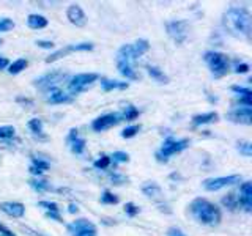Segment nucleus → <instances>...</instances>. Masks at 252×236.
<instances>
[{
  "instance_id": "423d86ee",
  "label": "nucleus",
  "mask_w": 252,
  "mask_h": 236,
  "mask_svg": "<svg viewBox=\"0 0 252 236\" xmlns=\"http://www.w3.org/2000/svg\"><path fill=\"white\" fill-rule=\"evenodd\" d=\"M68 77V73L63 69H55V71H51V73H46L43 74L41 77H38L33 81V85L38 87V88L41 90H46L49 91L51 88H55L60 82H63L65 79Z\"/></svg>"
},
{
  "instance_id": "c85d7f7f",
  "label": "nucleus",
  "mask_w": 252,
  "mask_h": 236,
  "mask_svg": "<svg viewBox=\"0 0 252 236\" xmlns=\"http://www.w3.org/2000/svg\"><path fill=\"white\" fill-rule=\"evenodd\" d=\"M132 49H134V52H136V55H137V59L139 57H142L148 49H150V43H148V39H137L136 43L132 44Z\"/></svg>"
},
{
  "instance_id": "58836bf2",
  "label": "nucleus",
  "mask_w": 252,
  "mask_h": 236,
  "mask_svg": "<svg viewBox=\"0 0 252 236\" xmlns=\"http://www.w3.org/2000/svg\"><path fill=\"white\" fill-rule=\"evenodd\" d=\"M249 69H251V68H249L248 63L238 61V60H235V61H233V71H235L236 74H246Z\"/></svg>"
},
{
  "instance_id": "9b49d317",
  "label": "nucleus",
  "mask_w": 252,
  "mask_h": 236,
  "mask_svg": "<svg viewBox=\"0 0 252 236\" xmlns=\"http://www.w3.org/2000/svg\"><path fill=\"white\" fill-rule=\"evenodd\" d=\"M93 44L92 43H79V44H69L66 47H63V49H59V51H55L52 52L49 57L46 59V63H52L55 60H59L62 57H65V55L71 54V52H90L93 51Z\"/></svg>"
},
{
  "instance_id": "39448f33",
  "label": "nucleus",
  "mask_w": 252,
  "mask_h": 236,
  "mask_svg": "<svg viewBox=\"0 0 252 236\" xmlns=\"http://www.w3.org/2000/svg\"><path fill=\"white\" fill-rule=\"evenodd\" d=\"M98 77L99 76L96 73H81V74L73 76L68 82L69 94H79L85 91L87 88H90V87L98 81Z\"/></svg>"
},
{
  "instance_id": "79ce46f5",
  "label": "nucleus",
  "mask_w": 252,
  "mask_h": 236,
  "mask_svg": "<svg viewBox=\"0 0 252 236\" xmlns=\"http://www.w3.org/2000/svg\"><path fill=\"white\" fill-rule=\"evenodd\" d=\"M14 21L10 19V18H0V31H8V30H11L14 29Z\"/></svg>"
},
{
  "instance_id": "de8ad7c7",
  "label": "nucleus",
  "mask_w": 252,
  "mask_h": 236,
  "mask_svg": "<svg viewBox=\"0 0 252 236\" xmlns=\"http://www.w3.org/2000/svg\"><path fill=\"white\" fill-rule=\"evenodd\" d=\"M47 217H51L54 220H57V222H62V217H60V212H46Z\"/></svg>"
},
{
  "instance_id": "20e7f679",
  "label": "nucleus",
  "mask_w": 252,
  "mask_h": 236,
  "mask_svg": "<svg viewBox=\"0 0 252 236\" xmlns=\"http://www.w3.org/2000/svg\"><path fill=\"white\" fill-rule=\"evenodd\" d=\"M188 147H189V140L188 139H180V140H177V139L169 137V139L164 140L161 149L156 153V159L159 161V162H167L170 156L177 154V153H181Z\"/></svg>"
},
{
  "instance_id": "603ef678",
  "label": "nucleus",
  "mask_w": 252,
  "mask_h": 236,
  "mask_svg": "<svg viewBox=\"0 0 252 236\" xmlns=\"http://www.w3.org/2000/svg\"><path fill=\"white\" fill-rule=\"evenodd\" d=\"M0 44H2V39H0Z\"/></svg>"
},
{
  "instance_id": "dca6fc26",
  "label": "nucleus",
  "mask_w": 252,
  "mask_h": 236,
  "mask_svg": "<svg viewBox=\"0 0 252 236\" xmlns=\"http://www.w3.org/2000/svg\"><path fill=\"white\" fill-rule=\"evenodd\" d=\"M46 101L51 102V104H66V102L73 101V96L55 87V88H51L46 93Z\"/></svg>"
},
{
  "instance_id": "6ab92c4d",
  "label": "nucleus",
  "mask_w": 252,
  "mask_h": 236,
  "mask_svg": "<svg viewBox=\"0 0 252 236\" xmlns=\"http://www.w3.org/2000/svg\"><path fill=\"white\" fill-rule=\"evenodd\" d=\"M232 91L240 96V104L241 106H248V107L252 106V91L249 88H246V87H240V85H233Z\"/></svg>"
},
{
  "instance_id": "2f4dec72",
  "label": "nucleus",
  "mask_w": 252,
  "mask_h": 236,
  "mask_svg": "<svg viewBox=\"0 0 252 236\" xmlns=\"http://www.w3.org/2000/svg\"><path fill=\"white\" fill-rule=\"evenodd\" d=\"M99 202H101L102 205H117L120 200H118V197H117L115 194H112L110 191H104V192L101 194Z\"/></svg>"
},
{
  "instance_id": "3c124183",
  "label": "nucleus",
  "mask_w": 252,
  "mask_h": 236,
  "mask_svg": "<svg viewBox=\"0 0 252 236\" xmlns=\"http://www.w3.org/2000/svg\"><path fill=\"white\" fill-rule=\"evenodd\" d=\"M18 101H19V102H27V104H32V101H30V99H27V98H21V96H19V98H18Z\"/></svg>"
},
{
  "instance_id": "473e14b6",
  "label": "nucleus",
  "mask_w": 252,
  "mask_h": 236,
  "mask_svg": "<svg viewBox=\"0 0 252 236\" xmlns=\"http://www.w3.org/2000/svg\"><path fill=\"white\" fill-rule=\"evenodd\" d=\"M236 148H238V151L243 154V156H246V157H251L252 156V144L248 140H241L236 144Z\"/></svg>"
},
{
  "instance_id": "bb28decb",
  "label": "nucleus",
  "mask_w": 252,
  "mask_h": 236,
  "mask_svg": "<svg viewBox=\"0 0 252 236\" xmlns=\"http://www.w3.org/2000/svg\"><path fill=\"white\" fill-rule=\"evenodd\" d=\"M120 114V118L122 120H126V121H132V120H136V118L139 117V109L137 107H134L131 104L126 106L122 112H118Z\"/></svg>"
},
{
  "instance_id": "0eeeda50",
  "label": "nucleus",
  "mask_w": 252,
  "mask_h": 236,
  "mask_svg": "<svg viewBox=\"0 0 252 236\" xmlns=\"http://www.w3.org/2000/svg\"><path fill=\"white\" fill-rule=\"evenodd\" d=\"M69 236H98L96 225L90 222L89 219H76L68 225Z\"/></svg>"
},
{
  "instance_id": "09e8293b",
  "label": "nucleus",
  "mask_w": 252,
  "mask_h": 236,
  "mask_svg": "<svg viewBox=\"0 0 252 236\" xmlns=\"http://www.w3.org/2000/svg\"><path fill=\"white\" fill-rule=\"evenodd\" d=\"M10 63H8V60L5 57H0V69H5Z\"/></svg>"
},
{
  "instance_id": "9d476101",
  "label": "nucleus",
  "mask_w": 252,
  "mask_h": 236,
  "mask_svg": "<svg viewBox=\"0 0 252 236\" xmlns=\"http://www.w3.org/2000/svg\"><path fill=\"white\" fill-rule=\"evenodd\" d=\"M122 121L120 114L118 112H112V114H106V115H101L98 117L96 120H93L92 123V129L94 132H104L110 128H114L118 123Z\"/></svg>"
},
{
  "instance_id": "37998d69",
  "label": "nucleus",
  "mask_w": 252,
  "mask_h": 236,
  "mask_svg": "<svg viewBox=\"0 0 252 236\" xmlns=\"http://www.w3.org/2000/svg\"><path fill=\"white\" fill-rule=\"evenodd\" d=\"M110 179L114 181V184H123L128 181V178H125L123 175H118V173H112V175H110Z\"/></svg>"
},
{
  "instance_id": "6e6552de",
  "label": "nucleus",
  "mask_w": 252,
  "mask_h": 236,
  "mask_svg": "<svg viewBox=\"0 0 252 236\" xmlns=\"http://www.w3.org/2000/svg\"><path fill=\"white\" fill-rule=\"evenodd\" d=\"M165 30H167V35L175 41L177 44H181L186 41L188 38V31H189V24L186 21L175 19V21H169L165 24Z\"/></svg>"
},
{
  "instance_id": "cd10ccee",
  "label": "nucleus",
  "mask_w": 252,
  "mask_h": 236,
  "mask_svg": "<svg viewBox=\"0 0 252 236\" xmlns=\"http://www.w3.org/2000/svg\"><path fill=\"white\" fill-rule=\"evenodd\" d=\"M29 61L26 59H18L16 61H13L11 65H8V73L10 74H19L21 71H24L27 68Z\"/></svg>"
},
{
  "instance_id": "8fccbe9b",
  "label": "nucleus",
  "mask_w": 252,
  "mask_h": 236,
  "mask_svg": "<svg viewBox=\"0 0 252 236\" xmlns=\"http://www.w3.org/2000/svg\"><path fill=\"white\" fill-rule=\"evenodd\" d=\"M79 208L76 206V205H69V208H68V212H71V214H74V212H77Z\"/></svg>"
},
{
  "instance_id": "5701e85b",
  "label": "nucleus",
  "mask_w": 252,
  "mask_h": 236,
  "mask_svg": "<svg viewBox=\"0 0 252 236\" xmlns=\"http://www.w3.org/2000/svg\"><path fill=\"white\" fill-rule=\"evenodd\" d=\"M117 68H118V73H120L123 77L129 79V81H137V79H139L137 73H136V71H134L132 65H129V63L117 61Z\"/></svg>"
},
{
  "instance_id": "ea45409f",
  "label": "nucleus",
  "mask_w": 252,
  "mask_h": 236,
  "mask_svg": "<svg viewBox=\"0 0 252 236\" xmlns=\"http://www.w3.org/2000/svg\"><path fill=\"white\" fill-rule=\"evenodd\" d=\"M139 211L140 208L137 206V205H134L132 202H128L125 205V212H126V216H129V217H136L139 214Z\"/></svg>"
},
{
  "instance_id": "4be33fe9",
  "label": "nucleus",
  "mask_w": 252,
  "mask_h": 236,
  "mask_svg": "<svg viewBox=\"0 0 252 236\" xmlns=\"http://www.w3.org/2000/svg\"><path fill=\"white\" fill-rule=\"evenodd\" d=\"M218 112H207V114H199L192 117V124L194 126H202V124H208L213 121H218Z\"/></svg>"
},
{
  "instance_id": "f704fd0d",
  "label": "nucleus",
  "mask_w": 252,
  "mask_h": 236,
  "mask_svg": "<svg viewBox=\"0 0 252 236\" xmlns=\"http://www.w3.org/2000/svg\"><path fill=\"white\" fill-rule=\"evenodd\" d=\"M29 128L32 132L36 134V136H41L43 134V121L39 120V118H32V120L29 121Z\"/></svg>"
},
{
  "instance_id": "a211bd4d",
  "label": "nucleus",
  "mask_w": 252,
  "mask_h": 236,
  "mask_svg": "<svg viewBox=\"0 0 252 236\" xmlns=\"http://www.w3.org/2000/svg\"><path fill=\"white\" fill-rule=\"evenodd\" d=\"M134 60H137V55L132 49V44H123L117 52V61L129 63V65H132Z\"/></svg>"
},
{
  "instance_id": "c756f323",
  "label": "nucleus",
  "mask_w": 252,
  "mask_h": 236,
  "mask_svg": "<svg viewBox=\"0 0 252 236\" xmlns=\"http://www.w3.org/2000/svg\"><path fill=\"white\" fill-rule=\"evenodd\" d=\"M142 191H144V194L145 195H148V197H152V199H158V197H161V187L158 186L156 183H148V184H145L144 187H142Z\"/></svg>"
},
{
  "instance_id": "f03ea898",
  "label": "nucleus",
  "mask_w": 252,
  "mask_h": 236,
  "mask_svg": "<svg viewBox=\"0 0 252 236\" xmlns=\"http://www.w3.org/2000/svg\"><path fill=\"white\" fill-rule=\"evenodd\" d=\"M189 211H191L192 217L202 225H208V227H215L220 222L222 214H220V209L216 206L215 203H211L207 199H194L189 205Z\"/></svg>"
},
{
  "instance_id": "393cba45",
  "label": "nucleus",
  "mask_w": 252,
  "mask_h": 236,
  "mask_svg": "<svg viewBox=\"0 0 252 236\" xmlns=\"http://www.w3.org/2000/svg\"><path fill=\"white\" fill-rule=\"evenodd\" d=\"M29 184H30L32 189H35L36 192H46V191H51V189H52L49 181L41 179V178H32L29 181Z\"/></svg>"
},
{
  "instance_id": "aec40b11",
  "label": "nucleus",
  "mask_w": 252,
  "mask_h": 236,
  "mask_svg": "<svg viewBox=\"0 0 252 236\" xmlns=\"http://www.w3.org/2000/svg\"><path fill=\"white\" fill-rule=\"evenodd\" d=\"M49 169V162L41 159V157L32 156V165H30V173H33L35 177H41L43 173Z\"/></svg>"
},
{
  "instance_id": "a18cd8bd",
  "label": "nucleus",
  "mask_w": 252,
  "mask_h": 236,
  "mask_svg": "<svg viewBox=\"0 0 252 236\" xmlns=\"http://www.w3.org/2000/svg\"><path fill=\"white\" fill-rule=\"evenodd\" d=\"M167 236H186L183 232L180 230V228L177 227H170L169 230H167Z\"/></svg>"
},
{
  "instance_id": "4c0bfd02",
  "label": "nucleus",
  "mask_w": 252,
  "mask_h": 236,
  "mask_svg": "<svg viewBox=\"0 0 252 236\" xmlns=\"http://www.w3.org/2000/svg\"><path fill=\"white\" fill-rule=\"evenodd\" d=\"M39 206L44 208L46 212H60V208H59V205L55 203V202H49V200H41L38 203Z\"/></svg>"
},
{
  "instance_id": "72a5a7b5",
  "label": "nucleus",
  "mask_w": 252,
  "mask_h": 236,
  "mask_svg": "<svg viewBox=\"0 0 252 236\" xmlns=\"http://www.w3.org/2000/svg\"><path fill=\"white\" fill-rule=\"evenodd\" d=\"M222 205L228 209H236V206H238V197L235 194H227L222 199Z\"/></svg>"
},
{
  "instance_id": "e433bc0d",
  "label": "nucleus",
  "mask_w": 252,
  "mask_h": 236,
  "mask_svg": "<svg viewBox=\"0 0 252 236\" xmlns=\"http://www.w3.org/2000/svg\"><path fill=\"white\" fill-rule=\"evenodd\" d=\"M140 131V124H132V126H128V128H125L122 131V137L123 139H132L134 136H137V132Z\"/></svg>"
},
{
  "instance_id": "a878e982",
  "label": "nucleus",
  "mask_w": 252,
  "mask_h": 236,
  "mask_svg": "<svg viewBox=\"0 0 252 236\" xmlns=\"http://www.w3.org/2000/svg\"><path fill=\"white\" fill-rule=\"evenodd\" d=\"M147 73L152 76V79H155L156 82H159V84H167L169 82V77L165 76L162 73V69H159L158 66H152V65H148L147 66Z\"/></svg>"
},
{
  "instance_id": "2eb2a0df",
  "label": "nucleus",
  "mask_w": 252,
  "mask_h": 236,
  "mask_svg": "<svg viewBox=\"0 0 252 236\" xmlns=\"http://www.w3.org/2000/svg\"><path fill=\"white\" fill-rule=\"evenodd\" d=\"M0 209H2L6 216L14 217V219H19L26 214V206L19 202H3L0 205Z\"/></svg>"
},
{
  "instance_id": "ddd939ff",
  "label": "nucleus",
  "mask_w": 252,
  "mask_h": 236,
  "mask_svg": "<svg viewBox=\"0 0 252 236\" xmlns=\"http://www.w3.org/2000/svg\"><path fill=\"white\" fill-rule=\"evenodd\" d=\"M66 18L76 27H84L87 24V16H85L84 10L81 8V5H77V3H73V5L68 6Z\"/></svg>"
},
{
  "instance_id": "7ed1b4c3",
  "label": "nucleus",
  "mask_w": 252,
  "mask_h": 236,
  "mask_svg": "<svg viewBox=\"0 0 252 236\" xmlns=\"http://www.w3.org/2000/svg\"><path fill=\"white\" fill-rule=\"evenodd\" d=\"M203 60L215 77H222L230 69V59L222 52H207L203 55Z\"/></svg>"
},
{
  "instance_id": "c03bdc74",
  "label": "nucleus",
  "mask_w": 252,
  "mask_h": 236,
  "mask_svg": "<svg viewBox=\"0 0 252 236\" xmlns=\"http://www.w3.org/2000/svg\"><path fill=\"white\" fill-rule=\"evenodd\" d=\"M36 46L43 47V49H54V43L52 41H43V39H38Z\"/></svg>"
},
{
  "instance_id": "f257e3e1",
  "label": "nucleus",
  "mask_w": 252,
  "mask_h": 236,
  "mask_svg": "<svg viewBox=\"0 0 252 236\" xmlns=\"http://www.w3.org/2000/svg\"><path fill=\"white\" fill-rule=\"evenodd\" d=\"M224 29L235 38L249 39L252 35V16L243 6H232L224 13Z\"/></svg>"
},
{
  "instance_id": "f8f14e48",
  "label": "nucleus",
  "mask_w": 252,
  "mask_h": 236,
  "mask_svg": "<svg viewBox=\"0 0 252 236\" xmlns=\"http://www.w3.org/2000/svg\"><path fill=\"white\" fill-rule=\"evenodd\" d=\"M227 118L232 123H238V124H252V107L248 106H240V107H233L230 112L227 114Z\"/></svg>"
},
{
  "instance_id": "c9c22d12",
  "label": "nucleus",
  "mask_w": 252,
  "mask_h": 236,
  "mask_svg": "<svg viewBox=\"0 0 252 236\" xmlns=\"http://www.w3.org/2000/svg\"><path fill=\"white\" fill-rule=\"evenodd\" d=\"M110 156H107V154H102L99 159H96L93 162V165H94V169H98V170H106L109 165H110Z\"/></svg>"
},
{
  "instance_id": "49530a36",
  "label": "nucleus",
  "mask_w": 252,
  "mask_h": 236,
  "mask_svg": "<svg viewBox=\"0 0 252 236\" xmlns=\"http://www.w3.org/2000/svg\"><path fill=\"white\" fill-rule=\"evenodd\" d=\"M0 236H16V235L8 227H5L3 224H0Z\"/></svg>"
},
{
  "instance_id": "1a4fd4ad",
  "label": "nucleus",
  "mask_w": 252,
  "mask_h": 236,
  "mask_svg": "<svg viewBox=\"0 0 252 236\" xmlns=\"http://www.w3.org/2000/svg\"><path fill=\"white\" fill-rule=\"evenodd\" d=\"M241 181V175H228V177H218V178H207L203 181V187L207 191H219V189L236 184Z\"/></svg>"
},
{
  "instance_id": "a19ab883",
  "label": "nucleus",
  "mask_w": 252,
  "mask_h": 236,
  "mask_svg": "<svg viewBox=\"0 0 252 236\" xmlns=\"http://www.w3.org/2000/svg\"><path fill=\"white\" fill-rule=\"evenodd\" d=\"M110 161H114V164L118 162H128L129 161V154L125 151H115L112 156H110Z\"/></svg>"
},
{
  "instance_id": "4468645a",
  "label": "nucleus",
  "mask_w": 252,
  "mask_h": 236,
  "mask_svg": "<svg viewBox=\"0 0 252 236\" xmlns=\"http://www.w3.org/2000/svg\"><path fill=\"white\" fill-rule=\"evenodd\" d=\"M238 205H241L244 211H248V212L252 211V184H251V181H244V183L240 186Z\"/></svg>"
},
{
  "instance_id": "b1692460",
  "label": "nucleus",
  "mask_w": 252,
  "mask_h": 236,
  "mask_svg": "<svg viewBox=\"0 0 252 236\" xmlns=\"http://www.w3.org/2000/svg\"><path fill=\"white\" fill-rule=\"evenodd\" d=\"M27 26L33 30L44 29V27H47V19L41 14H30L27 18Z\"/></svg>"
},
{
  "instance_id": "7c9ffc66",
  "label": "nucleus",
  "mask_w": 252,
  "mask_h": 236,
  "mask_svg": "<svg viewBox=\"0 0 252 236\" xmlns=\"http://www.w3.org/2000/svg\"><path fill=\"white\" fill-rule=\"evenodd\" d=\"M16 136V129L14 126H0V140H10V139H14Z\"/></svg>"
},
{
  "instance_id": "f3484780",
  "label": "nucleus",
  "mask_w": 252,
  "mask_h": 236,
  "mask_svg": "<svg viewBox=\"0 0 252 236\" xmlns=\"http://www.w3.org/2000/svg\"><path fill=\"white\" fill-rule=\"evenodd\" d=\"M68 144H69V148H71V151H73L74 154H82L84 153V149H85V139L82 137H79V134H77V129H71L69 134H68Z\"/></svg>"
},
{
  "instance_id": "412c9836",
  "label": "nucleus",
  "mask_w": 252,
  "mask_h": 236,
  "mask_svg": "<svg viewBox=\"0 0 252 236\" xmlns=\"http://www.w3.org/2000/svg\"><path fill=\"white\" fill-rule=\"evenodd\" d=\"M101 87L104 91H112V90H126L129 87L128 82H122V81H112V79H101Z\"/></svg>"
}]
</instances>
